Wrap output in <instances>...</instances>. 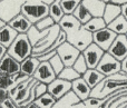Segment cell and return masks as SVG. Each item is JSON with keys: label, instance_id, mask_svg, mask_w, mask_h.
<instances>
[{"label": "cell", "instance_id": "obj_1", "mask_svg": "<svg viewBox=\"0 0 127 108\" xmlns=\"http://www.w3.org/2000/svg\"><path fill=\"white\" fill-rule=\"evenodd\" d=\"M58 25L60 30L66 33L67 42L71 44L80 53L93 44V33L84 29L83 25L72 15H65Z\"/></svg>", "mask_w": 127, "mask_h": 108}, {"label": "cell", "instance_id": "obj_2", "mask_svg": "<svg viewBox=\"0 0 127 108\" xmlns=\"http://www.w3.org/2000/svg\"><path fill=\"white\" fill-rule=\"evenodd\" d=\"M7 54L19 62L30 57L32 55V45L29 41L27 33H19L7 49Z\"/></svg>", "mask_w": 127, "mask_h": 108}, {"label": "cell", "instance_id": "obj_3", "mask_svg": "<svg viewBox=\"0 0 127 108\" xmlns=\"http://www.w3.org/2000/svg\"><path fill=\"white\" fill-rule=\"evenodd\" d=\"M32 25L37 24L39 20L49 16V6L42 2H33L26 0L21 7V12Z\"/></svg>", "mask_w": 127, "mask_h": 108}, {"label": "cell", "instance_id": "obj_4", "mask_svg": "<svg viewBox=\"0 0 127 108\" xmlns=\"http://www.w3.org/2000/svg\"><path fill=\"white\" fill-rule=\"evenodd\" d=\"M26 0H1L0 1V19L8 24L12 18L21 12V7Z\"/></svg>", "mask_w": 127, "mask_h": 108}, {"label": "cell", "instance_id": "obj_5", "mask_svg": "<svg viewBox=\"0 0 127 108\" xmlns=\"http://www.w3.org/2000/svg\"><path fill=\"white\" fill-rule=\"evenodd\" d=\"M96 69L104 77H109V76L115 75V74L122 71V65H121V61L116 60L108 53H105L101 60L99 61L98 66L96 67Z\"/></svg>", "mask_w": 127, "mask_h": 108}, {"label": "cell", "instance_id": "obj_6", "mask_svg": "<svg viewBox=\"0 0 127 108\" xmlns=\"http://www.w3.org/2000/svg\"><path fill=\"white\" fill-rule=\"evenodd\" d=\"M80 54L81 53L78 49L75 48L71 44H69L67 41L64 42L62 46H59L57 48V55L62 59L65 67H72L74 62L80 56Z\"/></svg>", "mask_w": 127, "mask_h": 108}, {"label": "cell", "instance_id": "obj_7", "mask_svg": "<svg viewBox=\"0 0 127 108\" xmlns=\"http://www.w3.org/2000/svg\"><path fill=\"white\" fill-rule=\"evenodd\" d=\"M116 33L106 27V28L93 33V42L97 45L100 49H103L105 53H107L114 40L116 39Z\"/></svg>", "mask_w": 127, "mask_h": 108}, {"label": "cell", "instance_id": "obj_8", "mask_svg": "<svg viewBox=\"0 0 127 108\" xmlns=\"http://www.w3.org/2000/svg\"><path fill=\"white\" fill-rule=\"evenodd\" d=\"M70 91H71V82L60 79L58 77L49 85H47V93L50 94L56 100L62 99Z\"/></svg>", "mask_w": 127, "mask_h": 108}, {"label": "cell", "instance_id": "obj_9", "mask_svg": "<svg viewBox=\"0 0 127 108\" xmlns=\"http://www.w3.org/2000/svg\"><path fill=\"white\" fill-rule=\"evenodd\" d=\"M104 54H105V51L93 42V44H90L89 46L81 53V55L85 58L88 69H96L99 61H100L101 58H103Z\"/></svg>", "mask_w": 127, "mask_h": 108}, {"label": "cell", "instance_id": "obj_10", "mask_svg": "<svg viewBox=\"0 0 127 108\" xmlns=\"http://www.w3.org/2000/svg\"><path fill=\"white\" fill-rule=\"evenodd\" d=\"M59 32H60V27H59L58 24H56L54 27H51L50 30H49V32H48V35L44 38V40L40 41L39 44H37L35 47H32V56L33 57H36V56L42 54L44 51H46L47 49H48L49 47L56 41V39H57Z\"/></svg>", "mask_w": 127, "mask_h": 108}, {"label": "cell", "instance_id": "obj_11", "mask_svg": "<svg viewBox=\"0 0 127 108\" xmlns=\"http://www.w3.org/2000/svg\"><path fill=\"white\" fill-rule=\"evenodd\" d=\"M32 78H35L39 82L49 85L53 80H55L57 78V75L53 70L49 61H40L39 66H38L37 70L35 71V74H33Z\"/></svg>", "mask_w": 127, "mask_h": 108}, {"label": "cell", "instance_id": "obj_12", "mask_svg": "<svg viewBox=\"0 0 127 108\" xmlns=\"http://www.w3.org/2000/svg\"><path fill=\"white\" fill-rule=\"evenodd\" d=\"M107 53L110 56H113L116 60H118L121 62L123 61L127 57V40L125 35L117 36Z\"/></svg>", "mask_w": 127, "mask_h": 108}, {"label": "cell", "instance_id": "obj_13", "mask_svg": "<svg viewBox=\"0 0 127 108\" xmlns=\"http://www.w3.org/2000/svg\"><path fill=\"white\" fill-rule=\"evenodd\" d=\"M18 73H20V62L17 61L10 55L6 54L0 60V74L13 76Z\"/></svg>", "mask_w": 127, "mask_h": 108}, {"label": "cell", "instance_id": "obj_14", "mask_svg": "<svg viewBox=\"0 0 127 108\" xmlns=\"http://www.w3.org/2000/svg\"><path fill=\"white\" fill-rule=\"evenodd\" d=\"M71 91L77 96V98L80 100V103H83L90 97L92 88H90L87 85V82L80 77L71 82Z\"/></svg>", "mask_w": 127, "mask_h": 108}, {"label": "cell", "instance_id": "obj_15", "mask_svg": "<svg viewBox=\"0 0 127 108\" xmlns=\"http://www.w3.org/2000/svg\"><path fill=\"white\" fill-rule=\"evenodd\" d=\"M8 25L13 29V30L17 31V33H27L29 31V29L32 27V24L25 17L22 13L17 15L15 18L10 20L8 22Z\"/></svg>", "mask_w": 127, "mask_h": 108}, {"label": "cell", "instance_id": "obj_16", "mask_svg": "<svg viewBox=\"0 0 127 108\" xmlns=\"http://www.w3.org/2000/svg\"><path fill=\"white\" fill-rule=\"evenodd\" d=\"M81 4L87 9L92 17H103L106 3L100 0H81Z\"/></svg>", "mask_w": 127, "mask_h": 108}, {"label": "cell", "instance_id": "obj_17", "mask_svg": "<svg viewBox=\"0 0 127 108\" xmlns=\"http://www.w3.org/2000/svg\"><path fill=\"white\" fill-rule=\"evenodd\" d=\"M40 61L37 57H33L32 55L30 57L26 58L20 62V73L26 75L27 77H32L35 71L37 70Z\"/></svg>", "mask_w": 127, "mask_h": 108}, {"label": "cell", "instance_id": "obj_18", "mask_svg": "<svg viewBox=\"0 0 127 108\" xmlns=\"http://www.w3.org/2000/svg\"><path fill=\"white\" fill-rule=\"evenodd\" d=\"M18 36L17 31L13 30L8 24L4 25L1 29H0V45L6 47L7 49L10 47V45L13 42L16 37Z\"/></svg>", "mask_w": 127, "mask_h": 108}, {"label": "cell", "instance_id": "obj_19", "mask_svg": "<svg viewBox=\"0 0 127 108\" xmlns=\"http://www.w3.org/2000/svg\"><path fill=\"white\" fill-rule=\"evenodd\" d=\"M81 78H83V79L87 82L88 86L93 89V88H95L105 77H104L97 69H88V70L81 76Z\"/></svg>", "mask_w": 127, "mask_h": 108}, {"label": "cell", "instance_id": "obj_20", "mask_svg": "<svg viewBox=\"0 0 127 108\" xmlns=\"http://www.w3.org/2000/svg\"><path fill=\"white\" fill-rule=\"evenodd\" d=\"M36 82H37V80H36L35 78H32V80H31V81L29 82V84L27 85L25 88L20 89V90L18 91L15 96H13V98H11V99L16 103V105H17V106H18V105L24 104L25 102H27V100H28L29 96H30L31 88L33 87V85H35Z\"/></svg>", "mask_w": 127, "mask_h": 108}, {"label": "cell", "instance_id": "obj_21", "mask_svg": "<svg viewBox=\"0 0 127 108\" xmlns=\"http://www.w3.org/2000/svg\"><path fill=\"white\" fill-rule=\"evenodd\" d=\"M121 15H122L121 7L115 6V4H113V3H106L105 10H104V15H103V19L105 20V22L108 25L112 21H114V20Z\"/></svg>", "mask_w": 127, "mask_h": 108}, {"label": "cell", "instance_id": "obj_22", "mask_svg": "<svg viewBox=\"0 0 127 108\" xmlns=\"http://www.w3.org/2000/svg\"><path fill=\"white\" fill-rule=\"evenodd\" d=\"M107 28L110 29L112 31H114L117 36L118 35H125L127 32V21L123 16H118L114 21H112L110 24L107 25Z\"/></svg>", "mask_w": 127, "mask_h": 108}, {"label": "cell", "instance_id": "obj_23", "mask_svg": "<svg viewBox=\"0 0 127 108\" xmlns=\"http://www.w3.org/2000/svg\"><path fill=\"white\" fill-rule=\"evenodd\" d=\"M84 29H86L87 31H89L90 33L97 32V31L101 30V29L106 28L107 24L105 22V20L103 19V17H93L87 24L84 25Z\"/></svg>", "mask_w": 127, "mask_h": 108}, {"label": "cell", "instance_id": "obj_24", "mask_svg": "<svg viewBox=\"0 0 127 108\" xmlns=\"http://www.w3.org/2000/svg\"><path fill=\"white\" fill-rule=\"evenodd\" d=\"M49 30H50V29H49ZM49 30L39 31V30H38V29L32 25V27H31V28L29 29V31L27 32L28 39H29V41H30V44L32 45V47H35L37 44H39L40 41H42V40H44V38L46 37L47 35H48Z\"/></svg>", "mask_w": 127, "mask_h": 108}, {"label": "cell", "instance_id": "obj_25", "mask_svg": "<svg viewBox=\"0 0 127 108\" xmlns=\"http://www.w3.org/2000/svg\"><path fill=\"white\" fill-rule=\"evenodd\" d=\"M64 16H65V13H64L62 6H60V0H56L51 4H49V17L56 24H59V21L63 19Z\"/></svg>", "mask_w": 127, "mask_h": 108}, {"label": "cell", "instance_id": "obj_26", "mask_svg": "<svg viewBox=\"0 0 127 108\" xmlns=\"http://www.w3.org/2000/svg\"><path fill=\"white\" fill-rule=\"evenodd\" d=\"M72 16H74V17L76 18V19L78 20L81 25H83V26L85 24H87V22L93 18L92 15H90V13L87 11V9H86L85 7L81 4V2H80V4H79V6L76 8V10L74 11Z\"/></svg>", "mask_w": 127, "mask_h": 108}, {"label": "cell", "instance_id": "obj_27", "mask_svg": "<svg viewBox=\"0 0 127 108\" xmlns=\"http://www.w3.org/2000/svg\"><path fill=\"white\" fill-rule=\"evenodd\" d=\"M33 103H35L39 108H53L55 106L56 103H57V100H56L49 93H46L45 95H42V96H40L39 98H37Z\"/></svg>", "mask_w": 127, "mask_h": 108}, {"label": "cell", "instance_id": "obj_28", "mask_svg": "<svg viewBox=\"0 0 127 108\" xmlns=\"http://www.w3.org/2000/svg\"><path fill=\"white\" fill-rule=\"evenodd\" d=\"M57 77L60 78V79L67 80V81H69V82H72L74 80L80 78L81 76L79 75V74L77 73L74 68H72V67H65V68L62 70V73H60Z\"/></svg>", "mask_w": 127, "mask_h": 108}, {"label": "cell", "instance_id": "obj_29", "mask_svg": "<svg viewBox=\"0 0 127 108\" xmlns=\"http://www.w3.org/2000/svg\"><path fill=\"white\" fill-rule=\"evenodd\" d=\"M81 0H60V6L65 15H72Z\"/></svg>", "mask_w": 127, "mask_h": 108}, {"label": "cell", "instance_id": "obj_30", "mask_svg": "<svg viewBox=\"0 0 127 108\" xmlns=\"http://www.w3.org/2000/svg\"><path fill=\"white\" fill-rule=\"evenodd\" d=\"M55 25H56V22L54 21L49 16H47V17H45L44 19L39 20V21H38L37 24H35L33 26H35L39 31H45V30H49V29H50L51 27H54Z\"/></svg>", "mask_w": 127, "mask_h": 108}, {"label": "cell", "instance_id": "obj_31", "mask_svg": "<svg viewBox=\"0 0 127 108\" xmlns=\"http://www.w3.org/2000/svg\"><path fill=\"white\" fill-rule=\"evenodd\" d=\"M72 68H74L80 76H83L84 74L88 70V67H87V64H86V60H85V58H84V56L81 55V54H80V56H79V57L76 59V61L74 62Z\"/></svg>", "mask_w": 127, "mask_h": 108}, {"label": "cell", "instance_id": "obj_32", "mask_svg": "<svg viewBox=\"0 0 127 108\" xmlns=\"http://www.w3.org/2000/svg\"><path fill=\"white\" fill-rule=\"evenodd\" d=\"M49 64H50V66H51V68H53V70L55 71V74L56 75H59L60 73H62V70L64 68H65V65L63 64V61H62V59L59 58V56L56 54L55 56H54L53 58H51L50 60H49Z\"/></svg>", "mask_w": 127, "mask_h": 108}, {"label": "cell", "instance_id": "obj_33", "mask_svg": "<svg viewBox=\"0 0 127 108\" xmlns=\"http://www.w3.org/2000/svg\"><path fill=\"white\" fill-rule=\"evenodd\" d=\"M12 85H13L12 76L6 75V74H0V88L9 90Z\"/></svg>", "mask_w": 127, "mask_h": 108}, {"label": "cell", "instance_id": "obj_34", "mask_svg": "<svg viewBox=\"0 0 127 108\" xmlns=\"http://www.w3.org/2000/svg\"><path fill=\"white\" fill-rule=\"evenodd\" d=\"M32 90H33V94H35V98L37 99V98H39L40 96L45 95V94L47 93V85L46 84H42V82L37 81L35 85H33Z\"/></svg>", "mask_w": 127, "mask_h": 108}, {"label": "cell", "instance_id": "obj_35", "mask_svg": "<svg viewBox=\"0 0 127 108\" xmlns=\"http://www.w3.org/2000/svg\"><path fill=\"white\" fill-rule=\"evenodd\" d=\"M0 106H2L3 108H18V106L16 105V103L13 102L10 97L7 98V99H4L3 102L0 103Z\"/></svg>", "mask_w": 127, "mask_h": 108}, {"label": "cell", "instance_id": "obj_36", "mask_svg": "<svg viewBox=\"0 0 127 108\" xmlns=\"http://www.w3.org/2000/svg\"><path fill=\"white\" fill-rule=\"evenodd\" d=\"M83 104H87V105H90V106H99L101 104V99H98V98H95V97H89L87 100L83 102Z\"/></svg>", "mask_w": 127, "mask_h": 108}, {"label": "cell", "instance_id": "obj_37", "mask_svg": "<svg viewBox=\"0 0 127 108\" xmlns=\"http://www.w3.org/2000/svg\"><path fill=\"white\" fill-rule=\"evenodd\" d=\"M10 97V95H9V91L7 90V89H2L0 88V103L3 102L4 99H7V98Z\"/></svg>", "mask_w": 127, "mask_h": 108}, {"label": "cell", "instance_id": "obj_38", "mask_svg": "<svg viewBox=\"0 0 127 108\" xmlns=\"http://www.w3.org/2000/svg\"><path fill=\"white\" fill-rule=\"evenodd\" d=\"M109 3H113V4L118 6V7H123L124 4L127 3V0H110Z\"/></svg>", "mask_w": 127, "mask_h": 108}, {"label": "cell", "instance_id": "obj_39", "mask_svg": "<svg viewBox=\"0 0 127 108\" xmlns=\"http://www.w3.org/2000/svg\"><path fill=\"white\" fill-rule=\"evenodd\" d=\"M121 65H122V71H123V73H125V74H127V57L121 62Z\"/></svg>", "mask_w": 127, "mask_h": 108}, {"label": "cell", "instance_id": "obj_40", "mask_svg": "<svg viewBox=\"0 0 127 108\" xmlns=\"http://www.w3.org/2000/svg\"><path fill=\"white\" fill-rule=\"evenodd\" d=\"M121 9H122V16L125 18V20L127 21V3L124 4L123 7H121Z\"/></svg>", "mask_w": 127, "mask_h": 108}, {"label": "cell", "instance_id": "obj_41", "mask_svg": "<svg viewBox=\"0 0 127 108\" xmlns=\"http://www.w3.org/2000/svg\"><path fill=\"white\" fill-rule=\"evenodd\" d=\"M6 54H7V48L3 47L2 45H0V60L2 59V57H3Z\"/></svg>", "mask_w": 127, "mask_h": 108}, {"label": "cell", "instance_id": "obj_42", "mask_svg": "<svg viewBox=\"0 0 127 108\" xmlns=\"http://www.w3.org/2000/svg\"><path fill=\"white\" fill-rule=\"evenodd\" d=\"M30 1H33V2H42V3H46V4H51L54 1H56V0H30Z\"/></svg>", "mask_w": 127, "mask_h": 108}, {"label": "cell", "instance_id": "obj_43", "mask_svg": "<svg viewBox=\"0 0 127 108\" xmlns=\"http://www.w3.org/2000/svg\"><path fill=\"white\" fill-rule=\"evenodd\" d=\"M25 108H39V107H38L37 105L35 104V103H31V104H29L28 106H26Z\"/></svg>", "mask_w": 127, "mask_h": 108}, {"label": "cell", "instance_id": "obj_44", "mask_svg": "<svg viewBox=\"0 0 127 108\" xmlns=\"http://www.w3.org/2000/svg\"><path fill=\"white\" fill-rule=\"evenodd\" d=\"M4 25H7V24H6V22H4V21H3V20H2V19H0V29H1L2 27L4 26Z\"/></svg>", "mask_w": 127, "mask_h": 108}, {"label": "cell", "instance_id": "obj_45", "mask_svg": "<svg viewBox=\"0 0 127 108\" xmlns=\"http://www.w3.org/2000/svg\"><path fill=\"white\" fill-rule=\"evenodd\" d=\"M100 1L105 2V3H109V2H110V0H100Z\"/></svg>", "mask_w": 127, "mask_h": 108}, {"label": "cell", "instance_id": "obj_46", "mask_svg": "<svg viewBox=\"0 0 127 108\" xmlns=\"http://www.w3.org/2000/svg\"><path fill=\"white\" fill-rule=\"evenodd\" d=\"M122 108H127V104L125 105V106H123V107H122Z\"/></svg>", "mask_w": 127, "mask_h": 108}, {"label": "cell", "instance_id": "obj_47", "mask_svg": "<svg viewBox=\"0 0 127 108\" xmlns=\"http://www.w3.org/2000/svg\"><path fill=\"white\" fill-rule=\"evenodd\" d=\"M125 37H126V40H127V32L125 33Z\"/></svg>", "mask_w": 127, "mask_h": 108}, {"label": "cell", "instance_id": "obj_48", "mask_svg": "<svg viewBox=\"0 0 127 108\" xmlns=\"http://www.w3.org/2000/svg\"><path fill=\"white\" fill-rule=\"evenodd\" d=\"M0 108H3V107H2V106H0Z\"/></svg>", "mask_w": 127, "mask_h": 108}, {"label": "cell", "instance_id": "obj_49", "mask_svg": "<svg viewBox=\"0 0 127 108\" xmlns=\"http://www.w3.org/2000/svg\"><path fill=\"white\" fill-rule=\"evenodd\" d=\"M0 1H1V0H0Z\"/></svg>", "mask_w": 127, "mask_h": 108}]
</instances>
